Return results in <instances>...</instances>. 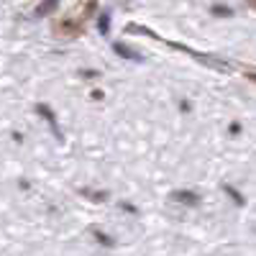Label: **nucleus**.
I'll return each instance as SVG.
<instances>
[{"instance_id":"obj_5","label":"nucleus","mask_w":256,"mask_h":256,"mask_svg":"<svg viewBox=\"0 0 256 256\" xmlns=\"http://www.w3.org/2000/svg\"><path fill=\"white\" fill-rule=\"evenodd\" d=\"M248 80H254V82H256V74H254V72H248Z\"/></svg>"},{"instance_id":"obj_6","label":"nucleus","mask_w":256,"mask_h":256,"mask_svg":"<svg viewBox=\"0 0 256 256\" xmlns=\"http://www.w3.org/2000/svg\"><path fill=\"white\" fill-rule=\"evenodd\" d=\"M248 3H251V6H254V8H256V0H248Z\"/></svg>"},{"instance_id":"obj_1","label":"nucleus","mask_w":256,"mask_h":256,"mask_svg":"<svg viewBox=\"0 0 256 256\" xmlns=\"http://www.w3.org/2000/svg\"><path fill=\"white\" fill-rule=\"evenodd\" d=\"M56 31H59V34H64V36L74 34V31H77V24H74V18H62L59 24H56Z\"/></svg>"},{"instance_id":"obj_3","label":"nucleus","mask_w":256,"mask_h":256,"mask_svg":"<svg viewBox=\"0 0 256 256\" xmlns=\"http://www.w3.org/2000/svg\"><path fill=\"white\" fill-rule=\"evenodd\" d=\"M54 6H56V0H44V3L38 6V16H46V13H49Z\"/></svg>"},{"instance_id":"obj_4","label":"nucleus","mask_w":256,"mask_h":256,"mask_svg":"<svg viewBox=\"0 0 256 256\" xmlns=\"http://www.w3.org/2000/svg\"><path fill=\"white\" fill-rule=\"evenodd\" d=\"M100 31H102V34L108 31V16H102V18H100Z\"/></svg>"},{"instance_id":"obj_2","label":"nucleus","mask_w":256,"mask_h":256,"mask_svg":"<svg viewBox=\"0 0 256 256\" xmlns=\"http://www.w3.org/2000/svg\"><path fill=\"white\" fill-rule=\"evenodd\" d=\"M174 200L184 202V205H198V198L192 192H174Z\"/></svg>"}]
</instances>
